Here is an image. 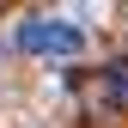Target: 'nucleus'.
<instances>
[{
    "mask_svg": "<svg viewBox=\"0 0 128 128\" xmlns=\"http://www.w3.org/2000/svg\"><path fill=\"white\" fill-rule=\"evenodd\" d=\"M18 49H30V55H79L86 49V37H79L73 24H49V18H24L18 24Z\"/></svg>",
    "mask_w": 128,
    "mask_h": 128,
    "instance_id": "nucleus-1",
    "label": "nucleus"
},
{
    "mask_svg": "<svg viewBox=\"0 0 128 128\" xmlns=\"http://www.w3.org/2000/svg\"><path fill=\"white\" fill-rule=\"evenodd\" d=\"M104 98L116 110H128V61H110V67H104Z\"/></svg>",
    "mask_w": 128,
    "mask_h": 128,
    "instance_id": "nucleus-2",
    "label": "nucleus"
}]
</instances>
